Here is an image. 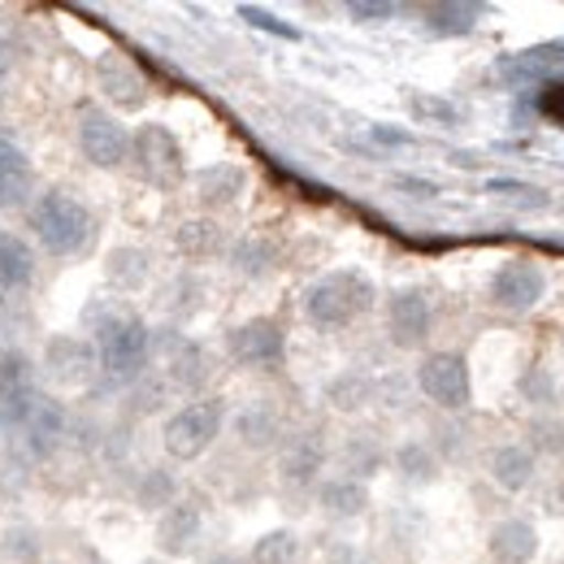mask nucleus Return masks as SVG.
Segmentation results:
<instances>
[{"instance_id": "obj_50", "label": "nucleus", "mask_w": 564, "mask_h": 564, "mask_svg": "<svg viewBox=\"0 0 564 564\" xmlns=\"http://www.w3.org/2000/svg\"><path fill=\"white\" fill-rule=\"evenodd\" d=\"M561 348H564V339H561Z\"/></svg>"}, {"instance_id": "obj_13", "label": "nucleus", "mask_w": 564, "mask_h": 564, "mask_svg": "<svg viewBox=\"0 0 564 564\" xmlns=\"http://www.w3.org/2000/svg\"><path fill=\"white\" fill-rule=\"evenodd\" d=\"M495 83L508 87V91H539L547 83H561L564 78V40H543V44H530L521 53H503L495 62Z\"/></svg>"}, {"instance_id": "obj_10", "label": "nucleus", "mask_w": 564, "mask_h": 564, "mask_svg": "<svg viewBox=\"0 0 564 564\" xmlns=\"http://www.w3.org/2000/svg\"><path fill=\"white\" fill-rule=\"evenodd\" d=\"M226 356L252 373H279L286 365V326L279 317H248L226 330Z\"/></svg>"}, {"instance_id": "obj_33", "label": "nucleus", "mask_w": 564, "mask_h": 564, "mask_svg": "<svg viewBox=\"0 0 564 564\" xmlns=\"http://www.w3.org/2000/svg\"><path fill=\"white\" fill-rule=\"evenodd\" d=\"M205 295H209V286H205L200 274H174L161 286V308H165V317L174 326H183L205 308Z\"/></svg>"}, {"instance_id": "obj_15", "label": "nucleus", "mask_w": 564, "mask_h": 564, "mask_svg": "<svg viewBox=\"0 0 564 564\" xmlns=\"http://www.w3.org/2000/svg\"><path fill=\"white\" fill-rule=\"evenodd\" d=\"M40 373L53 387H87L100 373L96 344L83 339V335H53L44 344V356H40Z\"/></svg>"}, {"instance_id": "obj_14", "label": "nucleus", "mask_w": 564, "mask_h": 564, "mask_svg": "<svg viewBox=\"0 0 564 564\" xmlns=\"http://www.w3.org/2000/svg\"><path fill=\"white\" fill-rule=\"evenodd\" d=\"M387 335L404 352L430 344V335H434V304H430V295H425L422 286H395L387 295Z\"/></svg>"}, {"instance_id": "obj_27", "label": "nucleus", "mask_w": 564, "mask_h": 564, "mask_svg": "<svg viewBox=\"0 0 564 564\" xmlns=\"http://www.w3.org/2000/svg\"><path fill=\"white\" fill-rule=\"evenodd\" d=\"M35 200V165L18 143L0 140V213Z\"/></svg>"}, {"instance_id": "obj_12", "label": "nucleus", "mask_w": 564, "mask_h": 564, "mask_svg": "<svg viewBox=\"0 0 564 564\" xmlns=\"http://www.w3.org/2000/svg\"><path fill=\"white\" fill-rule=\"evenodd\" d=\"M326 460H330L326 434H322L317 425L295 430V434L282 438V447H279V482L295 495L317 491L322 478H326Z\"/></svg>"}, {"instance_id": "obj_30", "label": "nucleus", "mask_w": 564, "mask_h": 564, "mask_svg": "<svg viewBox=\"0 0 564 564\" xmlns=\"http://www.w3.org/2000/svg\"><path fill=\"white\" fill-rule=\"evenodd\" d=\"M378 391H382L378 378H369L360 369H344L339 378L326 382V404L335 413H365L369 404H378Z\"/></svg>"}, {"instance_id": "obj_45", "label": "nucleus", "mask_w": 564, "mask_h": 564, "mask_svg": "<svg viewBox=\"0 0 564 564\" xmlns=\"http://www.w3.org/2000/svg\"><path fill=\"white\" fill-rule=\"evenodd\" d=\"M369 140L378 143V148H413V131H404V127H391V122H373L369 127Z\"/></svg>"}, {"instance_id": "obj_26", "label": "nucleus", "mask_w": 564, "mask_h": 564, "mask_svg": "<svg viewBox=\"0 0 564 564\" xmlns=\"http://www.w3.org/2000/svg\"><path fill=\"white\" fill-rule=\"evenodd\" d=\"M387 460H391V447L373 430H352L344 438V447H339V474H348L356 482H369L373 474H382Z\"/></svg>"}, {"instance_id": "obj_6", "label": "nucleus", "mask_w": 564, "mask_h": 564, "mask_svg": "<svg viewBox=\"0 0 564 564\" xmlns=\"http://www.w3.org/2000/svg\"><path fill=\"white\" fill-rule=\"evenodd\" d=\"M152 360L161 365V382L187 400H196L213 378V356L205 344H196L192 335H183L178 326H161L152 330Z\"/></svg>"}, {"instance_id": "obj_18", "label": "nucleus", "mask_w": 564, "mask_h": 564, "mask_svg": "<svg viewBox=\"0 0 564 564\" xmlns=\"http://www.w3.org/2000/svg\"><path fill=\"white\" fill-rule=\"evenodd\" d=\"M230 430H235L239 447H248V452H274V447H282V438H286V422H282V413L270 400L243 404L230 417Z\"/></svg>"}, {"instance_id": "obj_24", "label": "nucleus", "mask_w": 564, "mask_h": 564, "mask_svg": "<svg viewBox=\"0 0 564 564\" xmlns=\"http://www.w3.org/2000/svg\"><path fill=\"white\" fill-rule=\"evenodd\" d=\"M313 499L326 521H356L369 512V482H356L348 474H330V478H322Z\"/></svg>"}, {"instance_id": "obj_1", "label": "nucleus", "mask_w": 564, "mask_h": 564, "mask_svg": "<svg viewBox=\"0 0 564 564\" xmlns=\"http://www.w3.org/2000/svg\"><path fill=\"white\" fill-rule=\"evenodd\" d=\"M83 322L91 326V344L100 373L118 387H135L143 373H152V326L127 313V308H105L91 304V313H83Z\"/></svg>"}, {"instance_id": "obj_40", "label": "nucleus", "mask_w": 564, "mask_h": 564, "mask_svg": "<svg viewBox=\"0 0 564 564\" xmlns=\"http://www.w3.org/2000/svg\"><path fill=\"white\" fill-rule=\"evenodd\" d=\"M525 447L534 456H564V422L552 413H539L534 422L525 425Z\"/></svg>"}, {"instance_id": "obj_42", "label": "nucleus", "mask_w": 564, "mask_h": 564, "mask_svg": "<svg viewBox=\"0 0 564 564\" xmlns=\"http://www.w3.org/2000/svg\"><path fill=\"white\" fill-rule=\"evenodd\" d=\"M348 18H352L356 26H382V22L400 18V4H391V0H352Z\"/></svg>"}, {"instance_id": "obj_31", "label": "nucleus", "mask_w": 564, "mask_h": 564, "mask_svg": "<svg viewBox=\"0 0 564 564\" xmlns=\"http://www.w3.org/2000/svg\"><path fill=\"white\" fill-rule=\"evenodd\" d=\"M226 261H230V270L239 279H270L279 270V248L270 239H261V235H243V239H235L226 248Z\"/></svg>"}, {"instance_id": "obj_4", "label": "nucleus", "mask_w": 564, "mask_h": 564, "mask_svg": "<svg viewBox=\"0 0 564 564\" xmlns=\"http://www.w3.org/2000/svg\"><path fill=\"white\" fill-rule=\"evenodd\" d=\"M26 230H31V239L44 252H53V257H78L96 239V213L87 209L78 196H70V192L48 187V192H40L26 205Z\"/></svg>"}, {"instance_id": "obj_32", "label": "nucleus", "mask_w": 564, "mask_h": 564, "mask_svg": "<svg viewBox=\"0 0 564 564\" xmlns=\"http://www.w3.org/2000/svg\"><path fill=\"white\" fill-rule=\"evenodd\" d=\"M178 495H183V487H178V474L170 465H148V469L135 474V482H131V499H135V508H143V512H165Z\"/></svg>"}, {"instance_id": "obj_3", "label": "nucleus", "mask_w": 564, "mask_h": 564, "mask_svg": "<svg viewBox=\"0 0 564 564\" xmlns=\"http://www.w3.org/2000/svg\"><path fill=\"white\" fill-rule=\"evenodd\" d=\"M0 434L9 438V447L26 460H48L66 438H70V409L44 391L0 404Z\"/></svg>"}, {"instance_id": "obj_37", "label": "nucleus", "mask_w": 564, "mask_h": 564, "mask_svg": "<svg viewBox=\"0 0 564 564\" xmlns=\"http://www.w3.org/2000/svg\"><path fill=\"white\" fill-rule=\"evenodd\" d=\"M487 192H491L499 205L508 209H521V213H543L552 205V196L525 178H487Z\"/></svg>"}, {"instance_id": "obj_47", "label": "nucleus", "mask_w": 564, "mask_h": 564, "mask_svg": "<svg viewBox=\"0 0 564 564\" xmlns=\"http://www.w3.org/2000/svg\"><path fill=\"white\" fill-rule=\"evenodd\" d=\"M205 564H248V556H243V552H226V547H221V552H209Z\"/></svg>"}, {"instance_id": "obj_22", "label": "nucleus", "mask_w": 564, "mask_h": 564, "mask_svg": "<svg viewBox=\"0 0 564 564\" xmlns=\"http://www.w3.org/2000/svg\"><path fill=\"white\" fill-rule=\"evenodd\" d=\"M391 474L404 482V487H434L443 478V456L434 452L430 438H404L391 447Z\"/></svg>"}, {"instance_id": "obj_46", "label": "nucleus", "mask_w": 564, "mask_h": 564, "mask_svg": "<svg viewBox=\"0 0 564 564\" xmlns=\"http://www.w3.org/2000/svg\"><path fill=\"white\" fill-rule=\"evenodd\" d=\"M326 564H373L365 552H356V547H339V552H330V561Z\"/></svg>"}, {"instance_id": "obj_23", "label": "nucleus", "mask_w": 564, "mask_h": 564, "mask_svg": "<svg viewBox=\"0 0 564 564\" xmlns=\"http://www.w3.org/2000/svg\"><path fill=\"white\" fill-rule=\"evenodd\" d=\"M40 257L18 230H0V295H26L35 286Z\"/></svg>"}, {"instance_id": "obj_44", "label": "nucleus", "mask_w": 564, "mask_h": 564, "mask_svg": "<svg viewBox=\"0 0 564 564\" xmlns=\"http://www.w3.org/2000/svg\"><path fill=\"white\" fill-rule=\"evenodd\" d=\"M391 187H395L400 196H409V200H434V196H438V183L417 178V174H395V178H391Z\"/></svg>"}, {"instance_id": "obj_48", "label": "nucleus", "mask_w": 564, "mask_h": 564, "mask_svg": "<svg viewBox=\"0 0 564 564\" xmlns=\"http://www.w3.org/2000/svg\"><path fill=\"white\" fill-rule=\"evenodd\" d=\"M0 105H4V66H0Z\"/></svg>"}, {"instance_id": "obj_20", "label": "nucleus", "mask_w": 564, "mask_h": 564, "mask_svg": "<svg viewBox=\"0 0 564 564\" xmlns=\"http://www.w3.org/2000/svg\"><path fill=\"white\" fill-rule=\"evenodd\" d=\"M487 18V4L478 0H438L422 9V31L430 40H465Z\"/></svg>"}, {"instance_id": "obj_16", "label": "nucleus", "mask_w": 564, "mask_h": 564, "mask_svg": "<svg viewBox=\"0 0 564 564\" xmlns=\"http://www.w3.org/2000/svg\"><path fill=\"white\" fill-rule=\"evenodd\" d=\"M96 91L113 105V109H122V113H135L148 105V96H152V87H148V74L127 57V53H118V48H109V53H100L96 57Z\"/></svg>"}, {"instance_id": "obj_2", "label": "nucleus", "mask_w": 564, "mask_h": 564, "mask_svg": "<svg viewBox=\"0 0 564 564\" xmlns=\"http://www.w3.org/2000/svg\"><path fill=\"white\" fill-rule=\"evenodd\" d=\"M378 304V286L365 279L360 270H330L317 282L304 286L300 295V308H304V322L322 335H335V330H348L360 317H369Z\"/></svg>"}, {"instance_id": "obj_29", "label": "nucleus", "mask_w": 564, "mask_h": 564, "mask_svg": "<svg viewBox=\"0 0 564 564\" xmlns=\"http://www.w3.org/2000/svg\"><path fill=\"white\" fill-rule=\"evenodd\" d=\"M152 252L140 248V243H122V248H113L109 257H105V279L109 286H118L122 295H135L143 291L148 282H152Z\"/></svg>"}, {"instance_id": "obj_19", "label": "nucleus", "mask_w": 564, "mask_h": 564, "mask_svg": "<svg viewBox=\"0 0 564 564\" xmlns=\"http://www.w3.org/2000/svg\"><path fill=\"white\" fill-rule=\"evenodd\" d=\"M487 478L508 495L530 491L534 478H539V456L525 443H499V447H491V456H487Z\"/></svg>"}, {"instance_id": "obj_8", "label": "nucleus", "mask_w": 564, "mask_h": 564, "mask_svg": "<svg viewBox=\"0 0 564 564\" xmlns=\"http://www.w3.org/2000/svg\"><path fill=\"white\" fill-rule=\"evenodd\" d=\"M74 140H78V152L87 156V165H96V170L131 165V127L118 113L100 109V105H83L78 109Z\"/></svg>"}, {"instance_id": "obj_17", "label": "nucleus", "mask_w": 564, "mask_h": 564, "mask_svg": "<svg viewBox=\"0 0 564 564\" xmlns=\"http://www.w3.org/2000/svg\"><path fill=\"white\" fill-rule=\"evenodd\" d=\"M205 534V499L200 495H178L161 517H156V552L178 561L192 556Z\"/></svg>"}, {"instance_id": "obj_35", "label": "nucleus", "mask_w": 564, "mask_h": 564, "mask_svg": "<svg viewBox=\"0 0 564 564\" xmlns=\"http://www.w3.org/2000/svg\"><path fill=\"white\" fill-rule=\"evenodd\" d=\"M404 105H409L413 122H422V127H438V131L465 127V105H456L452 96H438V91H409Z\"/></svg>"}, {"instance_id": "obj_9", "label": "nucleus", "mask_w": 564, "mask_h": 564, "mask_svg": "<svg viewBox=\"0 0 564 564\" xmlns=\"http://www.w3.org/2000/svg\"><path fill=\"white\" fill-rule=\"evenodd\" d=\"M417 391L443 413H465L474 404V369L465 352H425L417 360Z\"/></svg>"}, {"instance_id": "obj_43", "label": "nucleus", "mask_w": 564, "mask_h": 564, "mask_svg": "<svg viewBox=\"0 0 564 564\" xmlns=\"http://www.w3.org/2000/svg\"><path fill=\"white\" fill-rule=\"evenodd\" d=\"M534 109H539V118H543V122H552L556 131H564V78L534 91Z\"/></svg>"}, {"instance_id": "obj_38", "label": "nucleus", "mask_w": 564, "mask_h": 564, "mask_svg": "<svg viewBox=\"0 0 564 564\" xmlns=\"http://www.w3.org/2000/svg\"><path fill=\"white\" fill-rule=\"evenodd\" d=\"M0 556L9 564H44L48 543H44V534L35 525H9L0 534Z\"/></svg>"}, {"instance_id": "obj_34", "label": "nucleus", "mask_w": 564, "mask_h": 564, "mask_svg": "<svg viewBox=\"0 0 564 564\" xmlns=\"http://www.w3.org/2000/svg\"><path fill=\"white\" fill-rule=\"evenodd\" d=\"M40 391V369L35 360L22 352V348H9L0 352V404H13V400H26Z\"/></svg>"}, {"instance_id": "obj_25", "label": "nucleus", "mask_w": 564, "mask_h": 564, "mask_svg": "<svg viewBox=\"0 0 564 564\" xmlns=\"http://www.w3.org/2000/svg\"><path fill=\"white\" fill-rule=\"evenodd\" d=\"M539 530L525 521V517H503L495 521L491 534H487V552L495 564H530L539 556Z\"/></svg>"}, {"instance_id": "obj_7", "label": "nucleus", "mask_w": 564, "mask_h": 564, "mask_svg": "<svg viewBox=\"0 0 564 564\" xmlns=\"http://www.w3.org/2000/svg\"><path fill=\"white\" fill-rule=\"evenodd\" d=\"M131 165L156 192H178L187 183V152L165 122H143L131 131Z\"/></svg>"}, {"instance_id": "obj_21", "label": "nucleus", "mask_w": 564, "mask_h": 564, "mask_svg": "<svg viewBox=\"0 0 564 564\" xmlns=\"http://www.w3.org/2000/svg\"><path fill=\"white\" fill-rule=\"evenodd\" d=\"M248 192V170L235 165V161H217V165H205L196 174V200L209 213H226L235 209Z\"/></svg>"}, {"instance_id": "obj_41", "label": "nucleus", "mask_w": 564, "mask_h": 564, "mask_svg": "<svg viewBox=\"0 0 564 564\" xmlns=\"http://www.w3.org/2000/svg\"><path fill=\"white\" fill-rule=\"evenodd\" d=\"M235 13H239V22H248V26H257V31H265V35H274V40H286V44H300V40H304V35H300V26H291V22H282L279 13H270V9H261V4H239Z\"/></svg>"}, {"instance_id": "obj_39", "label": "nucleus", "mask_w": 564, "mask_h": 564, "mask_svg": "<svg viewBox=\"0 0 564 564\" xmlns=\"http://www.w3.org/2000/svg\"><path fill=\"white\" fill-rule=\"evenodd\" d=\"M300 552H304L300 534L282 525V530H265V534L252 543L248 564H295V561H300Z\"/></svg>"}, {"instance_id": "obj_36", "label": "nucleus", "mask_w": 564, "mask_h": 564, "mask_svg": "<svg viewBox=\"0 0 564 564\" xmlns=\"http://www.w3.org/2000/svg\"><path fill=\"white\" fill-rule=\"evenodd\" d=\"M517 395H521V404H530L534 413H552V409H556V400H561L556 373H552L543 360L525 365V369H521V378H517Z\"/></svg>"}, {"instance_id": "obj_11", "label": "nucleus", "mask_w": 564, "mask_h": 564, "mask_svg": "<svg viewBox=\"0 0 564 564\" xmlns=\"http://www.w3.org/2000/svg\"><path fill=\"white\" fill-rule=\"evenodd\" d=\"M543 295H547V274L530 257H508L491 274V282H487V304H491L495 313H503V317L534 313L543 304Z\"/></svg>"}, {"instance_id": "obj_49", "label": "nucleus", "mask_w": 564, "mask_h": 564, "mask_svg": "<svg viewBox=\"0 0 564 564\" xmlns=\"http://www.w3.org/2000/svg\"><path fill=\"white\" fill-rule=\"evenodd\" d=\"M143 564H161V561H143Z\"/></svg>"}, {"instance_id": "obj_5", "label": "nucleus", "mask_w": 564, "mask_h": 564, "mask_svg": "<svg viewBox=\"0 0 564 564\" xmlns=\"http://www.w3.org/2000/svg\"><path fill=\"white\" fill-rule=\"evenodd\" d=\"M226 417H230V413H226V400H221V395H196V400L178 404V409L165 417V425H161V447H165V456L178 460V465L200 460L213 443L221 438Z\"/></svg>"}, {"instance_id": "obj_28", "label": "nucleus", "mask_w": 564, "mask_h": 564, "mask_svg": "<svg viewBox=\"0 0 564 564\" xmlns=\"http://www.w3.org/2000/svg\"><path fill=\"white\" fill-rule=\"evenodd\" d=\"M174 248H178L183 261L205 265V261L226 257L230 239H226L221 221H213V217H187V221H178V230H174Z\"/></svg>"}]
</instances>
